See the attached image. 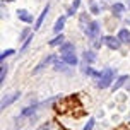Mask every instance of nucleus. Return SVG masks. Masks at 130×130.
Returning <instances> with one entry per match:
<instances>
[{
    "mask_svg": "<svg viewBox=\"0 0 130 130\" xmlns=\"http://www.w3.org/2000/svg\"><path fill=\"white\" fill-rule=\"evenodd\" d=\"M113 77H115V72H113V69H104L103 74H101V77H99L98 87H101V89H106V87H110L111 82H113Z\"/></svg>",
    "mask_w": 130,
    "mask_h": 130,
    "instance_id": "1",
    "label": "nucleus"
},
{
    "mask_svg": "<svg viewBox=\"0 0 130 130\" xmlns=\"http://www.w3.org/2000/svg\"><path fill=\"white\" fill-rule=\"evenodd\" d=\"M52 62H57V57H55V55H48V57H45V58H43L38 65H36V67H34V70H32V72H34V74H38L39 70H43L45 67H48Z\"/></svg>",
    "mask_w": 130,
    "mask_h": 130,
    "instance_id": "2",
    "label": "nucleus"
},
{
    "mask_svg": "<svg viewBox=\"0 0 130 130\" xmlns=\"http://www.w3.org/2000/svg\"><path fill=\"white\" fill-rule=\"evenodd\" d=\"M19 96H21V92L17 91V92H12V94H9V96H5L4 99H2V104H0V108L2 110H5V108H9L10 104L15 101V99H19Z\"/></svg>",
    "mask_w": 130,
    "mask_h": 130,
    "instance_id": "3",
    "label": "nucleus"
},
{
    "mask_svg": "<svg viewBox=\"0 0 130 130\" xmlns=\"http://www.w3.org/2000/svg\"><path fill=\"white\" fill-rule=\"evenodd\" d=\"M104 45L108 46L110 50H118L122 43H120V39L115 38V36H106V38H104Z\"/></svg>",
    "mask_w": 130,
    "mask_h": 130,
    "instance_id": "4",
    "label": "nucleus"
},
{
    "mask_svg": "<svg viewBox=\"0 0 130 130\" xmlns=\"http://www.w3.org/2000/svg\"><path fill=\"white\" fill-rule=\"evenodd\" d=\"M86 32H87V36H89V38H96L98 32H99V22H96V21L89 22V26H87Z\"/></svg>",
    "mask_w": 130,
    "mask_h": 130,
    "instance_id": "5",
    "label": "nucleus"
},
{
    "mask_svg": "<svg viewBox=\"0 0 130 130\" xmlns=\"http://www.w3.org/2000/svg\"><path fill=\"white\" fill-rule=\"evenodd\" d=\"M17 17H19L22 22H27V24H29V22H32V15L27 12L26 9H19V10H17Z\"/></svg>",
    "mask_w": 130,
    "mask_h": 130,
    "instance_id": "6",
    "label": "nucleus"
},
{
    "mask_svg": "<svg viewBox=\"0 0 130 130\" xmlns=\"http://www.w3.org/2000/svg\"><path fill=\"white\" fill-rule=\"evenodd\" d=\"M48 10H50V4H46V7L43 9V12L39 14L38 21H36V24H34V29H39V27L43 26V21H45V17H46V14H48Z\"/></svg>",
    "mask_w": 130,
    "mask_h": 130,
    "instance_id": "7",
    "label": "nucleus"
},
{
    "mask_svg": "<svg viewBox=\"0 0 130 130\" xmlns=\"http://www.w3.org/2000/svg\"><path fill=\"white\" fill-rule=\"evenodd\" d=\"M118 39H120V43H125V45H130V31L128 29H122V31L118 32Z\"/></svg>",
    "mask_w": 130,
    "mask_h": 130,
    "instance_id": "8",
    "label": "nucleus"
},
{
    "mask_svg": "<svg viewBox=\"0 0 130 130\" xmlns=\"http://www.w3.org/2000/svg\"><path fill=\"white\" fill-rule=\"evenodd\" d=\"M62 60H63L67 65H75V63H77V57H75V53H63V55H62Z\"/></svg>",
    "mask_w": 130,
    "mask_h": 130,
    "instance_id": "9",
    "label": "nucleus"
},
{
    "mask_svg": "<svg viewBox=\"0 0 130 130\" xmlns=\"http://www.w3.org/2000/svg\"><path fill=\"white\" fill-rule=\"evenodd\" d=\"M63 26H65V17L62 15V17H58V19H57L55 26H53V31H55V32H60L62 29H63Z\"/></svg>",
    "mask_w": 130,
    "mask_h": 130,
    "instance_id": "10",
    "label": "nucleus"
},
{
    "mask_svg": "<svg viewBox=\"0 0 130 130\" xmlns=\"http://www.w3.org/2000/svg\"><path fill=\"white\" fill-rule=\"evenodd\" d=\"M127 80H128V75H120V77H118V80L115 82V86H113V91H118V89H120V87H122Z\"/></svg>",
    "mask_w": 130,
    "mask_h": 130,
    "instance_id": "11",
    "label": "nucleus"
},
{
    "mask_svg": "<svg viewBox=\"0 0 130 130\" xmlns=\"http://www.w3.org/2000/svg\"><path fill=\"white\" fill-rule=\"evenodd\" d=\"M60 53H74V43H63L60 46Z\"/></svg>",
    "mask_w": 130,
    "mask_h": 130,
    "instance_id": "12",
    "label": "nucleus"
},
{
    "mask_svg": "<svg viewBox=\"0 0 130 130\" xmlns=\"http://www.w3.org/2000/svg\"><path fill=\"white\" fill-rule=\"evenodd\" d=\"M63 36H62V34H58V36H57V38H53L52 39V41H50V46H62V45H63Z\"/></svg>",
    "mask_w": 130,
    "mask_h": 130,
    "instance_id": "13",
    "label": "nucleus"
},
{
    "mask_svg": "<svg viewBox=\"0 0 130 130\" xmlns=\"http://www.w3.org/2000/svg\"><path fill=\"white\" fill-rule=\"evenodd\" d=\"M123 12H125V7L122 5V4H115V5H113V14H115V15H122Z\"/></svg>",
    "mask_w": 130,
    "mask_h": 130,
    "instance_id": "14",
    "label": "nucleus"
},
{
    "mask_svg": "<svg viewBox=\"0 0 130 130\" xmlns=\"http://www.w3.org/2000/svg\"><path fill=\"white\" fill-rule=\"evenodd\" d=\"M79 5H80V0H74V4L70 5V9H69V15H74V14L77 12Z\"/></svg>",
    "mask_w": 130,
    "mask_h": 130,
    "instance_id": "15",
    "label": "nucleus"
},
{
    "mask_svg": "<svg viewBox=\"0 0 130 130\" xmlns=\"http://www.w3.org/2000/svg\"><path fill=\"white\" fill-rule=\"evenodd\" d=\"M84 60L89 62V63H92V62L96 60V55H94L92 52H84Z\"/></svg>",
    "mask_w": 130,
    "mask_h": 130,
    "instance_id": "16",
    "label": "nucleus"
},
{
    "mask_svg": "<svg viewBox=\"0 0 130 130\" xmlns=\"http://www.w3.org/2000/svg\"><path fill=\"white\" fill-rule=\"evenodd\" d=\"M84 72L87 74V75H91V77H101V74H99V72H96V70H92L91 67H86Z\"/></svg>",
    "mask_w": 130,
    "mask_h": 130,
    "instance_id": "17",
    "label": "nucleus"
},
{
    "mask_svg": "<svg viewBox=\"0 0 130 130\" xmlns=\"http://www.w3.org/2000/svg\"><path fill=\"white\" fill-rule=\"evenodd\" d=\"M34 110H36V106H27V108H24V110L21 111V117H27V115H31Z\"/></svg>",
    "mask_w": 130,
    "mask_h": 130,
    "instance_id": "18",
    "label": "nucleus"
},
{
    "mask_svg": "<svg viewBox=\"0 0 130 130\" xmlns=\"http://www.w3.org/2000/svg\"><path fill=\"white\" fill-rule=\"evenodd\" d=\"M65 62L63 60H57V62H55V70H65Z\"/></svg>",
    "mask_w": 130,
    "mask_h": 130,
    "instance_id": "19",
    "label": "nucleus"
},
{
    "mask_svg": "<svg viewBox=\"0 0 130 130\" xmlns=\"http://www.w3.org/2000/svg\"><path fill=\"white\" fill-rule=\"evenodd\" d=\"M5 75H7V65H2V70H0V82L2 84L5 80Z\"/></svg>",
    "mask_w": 130,
    "mask_h": 130,
    "instance_id": "20",
    "label": "nucleus"
},
{
    "mask_svg": "<svg viewBox=\"0 0 130 130\" xmlns=\"http://www.w3.org/2000/svg\"><path fill=\"white\" fill-rule=\"evenodd\" d=\"M10 55H14V50H10V48H9V50H4V52H2L0 58H2V60H5L7 57H10Z\"/></svg>",
    "mask_w": 130,
    "mask_h": 130,
    "instance_id": "21",
    "label": "nucleus"
},
{
    "mask_svg": "<svg viewBox=\"0 0 130 130\" xmlns=\"http://www.w3.org/2000/svg\"><path fill=\"white\" fill-rule=\"evenodd\" d=\"M29 36H31V29H24V31L21 32V36H19V39H24V41H26V39L29 38Z\"/></svg>",
    "mask_w": 130,
    "mask_h": 130,
    "instance_id": "22",
    "label": "nucleus"
},
{
    "mask_svg": "<svg viewBox=\"0 0 130 130\" xmlns=\"http://www.w3.org/2000/svg\"><path fill=\"white\" fill-rule=\"evenodd\" d=\"M94 123H96V122H94V118H89V120H87V123H86V127L82 130H92Z\"/></svg>",
    "mask_w": 130,
    "mask_h": 130,
    "instance_id": "23",
    "label": "nucleus"
},
{
    "mask_svg": "<svg viewBox=\"0 0 130 130\" xmlns=\"http://www.w3.org/2000/svg\"><path fill=\"white\" fill-rule=\"evenodd\" d=\"M31 41H32V34L26 39V41H24V45H22V48H21V53H22V52H26V48L29 46V43H31Z\"/></svg>",
    "mask_w": 130,
    "mask_h": 130,
    "instance_id": "24",
    "label": "nucleus"
},
{
    "mask_svg": "<svg viewBox=\"0 0 130 130\" xmlns=\"http://www.w3.org/2000/svg\"><path fill=\"white\" fill-rule=\"evenodd\" d=\"M103 43H104V38H98V41H94V48H99Z\"/></svg>",
    "mask_w": 130,
    "mask_h": 130,
    "instance_id": "25",
    "label": "nucleus"
},
{
    "mask_svg": "<svg viewBox=\"0 0 130 130\" xmlns=\"http://www.w3.org/2000/svg\"><path fill=\"white\" fill-rule=\"evenodd\" d=\"M91 10H92V14H98V12H99V7H98L96 4H92V5H91Z\"/></svg>",
    "mask_w": 130,
    "mask_h": 130,
    "instance_id": "26",
    "label": "nucleus"
},
{
    "mask_svg": "<svg viewBox=\"0 0 130 130\" xmlns=\"http://www.w3.org/2000/svg\"><path fill=\"white\" fill-rule=\"evenodd\" d=\"M48 128H50V125H48V123H45V125H41V127H39L38 130H48Z\"/></svg>",
    "mask_w": 130,
    "mask_h": 130,
    "instance_id": "27",
    "label": "nucleus"
},
{
    "mask_svg": "<svg viewBox=\"0 0 130 130\" xmlns=\"http://www.w3.org/2000/svg\"><path fill=\"white\" fill-rule=\"evenodd\" d=\"M9 2H12V0H9Z\"/></svg>",
    "mask_w": 130,
    "mask_h": 130,
    "instance_id": "28",
    "label": "nucleus"
}]
</instances>
